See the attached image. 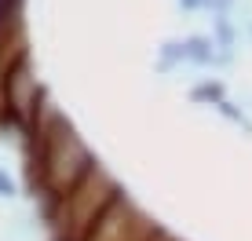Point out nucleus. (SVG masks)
<instances>
[{
	"instance_id": "obj_1",
	"label": "nucleus",
	"mask_w": 252,
	"mask_h": 241,
	"mask_svg": "<svg viewBox=\"0 0 252 241\" xmlns=\"http://www.w3.org/2000/svg\"><path fill=\"white\" fill-rule=\"evenodd\" d=\"M158 230L146 227V219H139L132 212V205H125L117 197L106 212L99 216V223L92 227V234L84 241H150Z\"/></svg>"
}]
</instances>
